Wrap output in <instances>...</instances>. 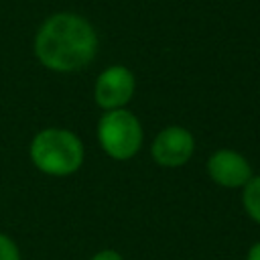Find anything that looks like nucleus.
Masks as SVG:
<instances>
[{
    "instance_id": "nucleus-3",
    "label": "nucleus",
    "mask_w": 260,
    "mask_h": 260,
    "mask_svg": "<svg viewBox=\"0 0 260 260\" xmlns=\"http://www.w3.org/2000/svg\"><path fill=\"white\" fill-rule=\"evenodd\" d=\"M95 138L100 148L112 160L134 158L144 142V130L134 112L128 108L104 112L95 126Z\"/></svg>"
},
{
    "instance_id": "nucleus-4",
    "label": "nucleus",
    "mask_w": 260,
    "mask_h": 260,
    "mask_svg": "<svg viewBox=\"0 0 260 260\" xmlns=\"http://www.w3.org/2000/svg\"><path fill=\"white\" fill-rule=\"evenodd\" d=\"M136 91V77L126 65L114 63L100 71L93 83V100L104 112L126 108Z\"/></svg>"
},
{
    "instance_id": "nucleus-2",
    "label": "nucleus",
    "mask_w": 260,
    "mask_h": 260,
    "mask_svg": "<svg viewBox=\"0 0 260 260\" xmlns=\"http://www.w3.org/2000/svg\"><path fill=\"white\" fill-rule=\"evenodd\" d=\"M28 158L43 175L61 179L81 169L85 146L73 130L49 126L32 136L28 144Z\"/></svg>"
},
{
    "instance_id": "nucleus-1",
    "label": "nucleus",
    "mask_w": 260,
    "mask_h": 260,
    "mask_svg": "<svg viewBox=\"0 0 260 260\" xmlns=\"http://www.w3.org/2000/svg\"><path fill=\"white\" fill-rule=\"evenodd\" d=\"M100 37L95 26L77 12H55L47 16L32 39L37 61L53 73H77L98 55Z\"/></svg>"
},
{
    "instance_id": "nucleus-8",
    "label": "nucleus",
    "mask_w": 260,
    "mask_h": 260,
    "mask_svg": "<svg viewBox=\"0 0 260 260\" xmlns=\"http://www.w3.org/2000/svg\"><path fill=\"white\" fill-rule=\"evenodd\" d=\"M0 260H22L18 244L8 236L0 232Z\"/></svg>"
},
{
    "instance_id": "nucleus-5",
    "label": "nucleus",
    "mask_w": 260,
    "mask_h": 260,
    "mask_svg": "<svg viewBox=\"0 0 260 260\" xmlns=\"http://www.w3.org/2000/svg\"><path fill=\"white\" fill-rule=\"evenodd\" d=\"M195 152V136L189 128L181 124H171L158 130L150 144L152 160L162 169L185 167Z\"/></svg>"
},
{
    "instance_id": "nucleus-9",
    "label": "nucleus",
    "mask_w": 260,
    "mask_h": 260,
    "mask_svg": "<svg viewBox=\"0 0 260 260\" xmlns=\"http://www.w3.org/2000/svg\"><path fill=\"white\" fill-rule=\"evenodd\" d=\"M89 260H124V256L114 248H104V250L95 252Z\"/></svg>"
},
{
    "instance_id": "nucleus-6",
    "label": "nucleus",
    "mask_w": 260,
    "mask_h": 260,
    "mask_svg": "<svg viewBox=\"0 0 260 260\" xmlns=\"http://www.w3.org/2000/svg\"><path fill=\"white\" fill-rule=\"evenodd\" d=\"M209 179L223 189H244L254 177L252 162L234 148H217L205 162Z\"/></svg>"
},
{
    "instance_id": "nucleus-7",
    "label": "nucleus",
    "mask_w": 260,
    "mask_h": 260,
    "mask_svg": "<svg viewBox=\"0 0 260 260\" xmlns=\"http://www.w3.org/2000/svg\"><path fill=\"white\" fill-rule=\"evenodd\" d=\"M242 207L246 215L260 225V175H254L242 189Z\"/></svg>"
},
{
    "instance_id": "nucleus-10",
    "label": "nucleus",
    "mask_w": 260,
    "mask_h": 260,
    "mask_svg": "<svg viewBox=\"0 0 260 260\" xmlns=\"http://www.w3.org/2000/svg\"><path fill=\"white\" fill-rule=\"evenodd\" d=\"M244 260H260V242H254V244L248 248Z\"/></svg>"
}]
</instances>
